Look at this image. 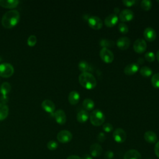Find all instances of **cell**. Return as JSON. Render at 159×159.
<instances>
[{"label": "cell", "instance_id": "cell-43", "mask_svg": "<svg viewBox=\"0 0 159 159\" xmlns=\"http://www.w3.org/2000/svg\"><path fill=\"white\" fill-rule=\"evenodd\" d=\"M144 62V59L142 57H139L137 60V64L138 65H141L142 63H143Z\"/></svg>", "mask_w": 159, "mask_h": 159}, {"label": "cell", "instance_id": "cell-26", "mask_svg": "<svg viewBox=\"0 0 159 159\" xmlns=\"http://www.w3.org/2000/svg\"><path fill=\"white\" fill-rule=\"evenodd\" d=\"M99 44L102 48L111 47L114 45V42L108 39H101L99 40Z\"/></svg>", "mask_w": 159, "mask_h": 159}, {"label": "cell", "instance_id": "cell-23", "mask_svg": "<svg viewBox=\"0 0 159 159\" xmlns=\"http://www.w3.org/2000/svg\"><path fill=\"white\" fill-rule=\"evenodd\" d=\"M9 114V107L6 104L0 102V120L7 117Z\"/></svg>", "mask_w": 159, "mask_h": 159}, {"label": "cell", "instance_id": "cell-37", "mask_svg": "<svg viewBox=\"0 0 159 159\" xmlns=\"http://www.w3.org/2000/svg\"><path fill=\"white\" fill-rule=\"evenodd\" d=\"M97 139L100 142H103L106 140V135L104 132H99L97 135Z\"/></svg>", "mask_w": 159, "mask_h": 159}, {"label": "cell", "instance_id": "cell-32", "mask_svg": "<svg viewBox=\"0 0 159 159\" xmlns=\"http://www.w3.org/2000/svg\"><path fill=\"white\" fill-rule=\"evenodd\" d=\"M47 148L50 150H55V149L57 148L58 144V143L55 141V140H50L47 144Z\"/></svg>", "mask_w": 159, "mask_h": 159}, {"label": "cell", "instance_id": "cell-36", "mask_svg": "<svg viewBox=\"0 0 159 159\" xmlns=\"http://www.w3.org/2000/svg\"><path fill=\"white\" fill-rule=\"evenodd\" d=\"M114 153L111 150L107 151L104 154V158L105 159H114Z\"/></svg>", "mask_w": 159, "mask_h": 159}, {"label": "cell", "instance_id": "cell-21", "mask_svg": "<svg viewBox=\"0 0 159 159\" xmlns=\"http://www.w3.org/2000/svg\"><path fill=\"white\" fill-rule=\"evenodd\" d=\"M89 117V114L87 111L84 109L80 110L76 114V119L79 122H85Z\"/></svg>", "mask_w": 159, "mask_h": 159}, {"label": "cell", "instance_id": "cell-12", "mask_svg": "<svg viewBox=\"0 0 159 159\" xmlns=\"http://www.w3.org/2000/svg\"><path fill=\"white\" fill-rule=\"evenodd\" d=\"M143 36L147 40L153 41L157 37V32L153 28L147 27L143 30Z\"/></svg>", "mask_w": 159, "mask_h": 159}, {"label": "cell", "instance_id": "cell-31", "mask_svg": "<svg viewBox=\"0 0 159 159\" xmlns=\"http://www.w3.org/2000/svg\"><path fill=\"white\" fill-rule=\"evenodd\" d=\"M118 29L119 31L122 34H127L129 31V27L128 25L124 23V22H120L118 25Z\"/></svg>", "mask_w": 159, "mask_h": 159}, {"label": "cell", "instance_id": "cell-40", "mask_svg": "<svg viewBox=\"0 0 159 159\" xmlns=\"http://www.w3.org/2000/svg\"><path fill=\"white\" fill-rule=\"evenodd\" d=\"M66 159H81V158L78 155H70L69 157H68V158Z\"/></svg>", "mask_w": 159, "mask_h": 159}, {"label": "cell", "instance_id": "cell-1", "mask_svg": "<svg viewBox=\"0 0 159 159\" xmlns=\"http://www.w3.org/2000/svg\"><path fill=\"white\" fill-rule=\"evenodd\" d=\"M20 19V14L18 11L15 9L9 10L6 12L1 19L2 25L6 28H11L16 25Z\"/></svg>", "mask_w": 159, "mask_h": 159}, {"label": "cell", "instance_id": "cell-11", "mask_svg": "<svg viewBox=\"0 0 159 159\" xmlns=\"http://www.w3.org/2000/svg\"><path fill=\"white\" fill-rule=\"evenodd\" d=\"M117 46L121 50H126L129 48L130 44V40L126 36L119 37L116 41Z\"/></svg>", "mask_w": 159, "mask_h": 159}, {"label": "cell", "instance_id": "cell-33", "mask_svg": "<svg viewBox=\"0 0 159 159\" xmlns=\"http://www.w3.org/2000/svg\"><path fill=\"white\" fill-rule=\"evenodd\" d=\"M145 58L147 60V61H148L149 62H152L155 60V55L154 53L152 52H147L145 54Z\"/></svg>", "mask_w": 159, "mask_h": 159}, {"label": "cell", "instance_id": "cell-19", "mask_svg": "<svg viewBox=\"0 0 159 159\" xmlns=\"http://www.w3.org/2000/svg\"><path fill=\"white\" fill-rule=\"evenodd\" d=\"M144 139L150 143H155L157 142L158 137L157 134L152 130L146 131L144 134Z\"/></svg>", "mask_w": 159, "mask_h": 159}, {"label": "cell", "instance_id": "cell-15", "mask_svg": "<svg viewBox=\"0 0 159 159\" xmlns=\"http://www.w3.org/2000/svg\"><path fill=\"white\" fill-rule=\"evenodd\" d=\"M118 17L114 13L109 14L104 19V24L107 27L114 26L118 22Z\"/></svg>", "mask_w": 159, "mask_h": 159}, {"label": "cell", "instance_id": "cell-8", "mask_svg": "<svg viewBox=\"0 0 159 159\" xmlns=\"http://www.w3.org/2000/svg\"><path fill=\"white\" fill-rule=\"evenodd\" d=\"M88 25L93 29L98 30L102 27V21L100 17L96 16H91L88 19Z\"/></svg>", "mask_w": 159, "mask_h": 159}, {"label": "cell", "instance_id": "cell-16", "mask_svg": "<svg viewBox=\"0 0 159 159\" xmlns=\"http://www.w3.org/2000/svg\"><path fill=\"white\" fill-rule=\"evenodd\" d=\"M139 70V66L137 63H131L125 66L124 71L126 75H132L135 74Z\"/></svg>", "mask_w": 159, "mask_h": 159}, {"label": "cell", "instance_id": "cell-6", "mask_svg": "<svg viewBox=\"0 0 159 159\" xmlns=\"http://www.w3.org/2000/svg\"><path fill=\"white\" fill-rule=\"evenodd\" d=\"M58 142L62 143H66L70 142L73 138V135L69 130H62L60 131L57 135Z\"/></svg>", "mask_w": 159, "mask_h": 159}, {"label": "cell", "instance_id": "cell-28", "mask_svg": "<svg viewBox=\"0 0 159 159\" xmlns=\"http://www.w3.org/2000/svg\"><path fill=\"white\" fill-rule=\"evenodd\" d=\"M152 73V68L147 66H143L140 68V73L143 76H150Z\"/></svg>", "mask_w": 159, "mask_h": 159}, {"label": "cell", "instance_id": "cell-45", "mask_svg": "<svg viewBox=\"0 0 159 159\" xmlns=\"http://www.w3.org/2000/svg\"><path fill=\"white\" fill-rule=\"evenodd\" d=\"M156 57H157V60H158V62H159V50H157V52Z\"/></svg>", "mask_w": 159, "mask_h": 159}, {"label": "cell", "instance_id": "cell-22", "mask_svg": "<svg viewBox=\"0 0 159 159\" xmlns=\"http://www.w3.org/2000/svg\"><path fill=\"white\" fill-rule=\"evenodd\" d=\"M19 1L18 0H0V5L8 8H13L17 6Z\"/></svg>", "mask_w": 159, "mask_h": 159}, {"label": "cell", "instance_id": "cell-17", "mask_svg": "<svg viewBox=\"0 0 159 159\" xmlns=\"http://www.w3.org/2000/svg\"><path fill=\"white\" fill-rule=\"evenodd\" d=\"M42 108L47 112L52 113L55 109V105L54 102L50 99H45L42 101Z\"/></svg>", "mask_w": 159, "mask_h": 159}, {"label": "cell", "instance_id": "cell-41", "mask_svg": "<svg viewBox=\"0 0 159 159\" xmlns=\"http://www.w3.org/2000/svg\"><path fill=\"white\" fill-rule=\"evenodd\" d=\"M7 99H8V98L6 96V95H2V96L1 97V102H3V103H5L7 101Z\"/></svg>", "mask_w": 159, "mask_h": 159}, {"label": "cell", "instance_id": "cell-13", "mask_svg": "<svg viewBox=\"0 0 159 159\" xmlns=\"http://www.w3.org/2000/svg\"><path fill=\"white\" fill-rule=\"evenodd\" d=\"M53 116L57 123L60 125L64 124L66 120V116L65 111L62 109H58L55 111Z\"/></svg>", "mask_w": 159, "mask_h": 159}, {"label": "cell", "instance_id": "cell-4", "mask_svg": "<svg viewBox=\"0 0 159 159\" xmlns=\"http://www.w3.org/2000/svg\"><path fill=\"white\" fill-rule=\"evenodd\" d=\"M14 71L13 66L7 62L2 63L0 64V76L5 78L11 76Z\"/></svg>", "mask_w": 159, "mask_h": 159}, {"label": "cell", "instance_id": "cell-14", "mask_svg": "<svg viewBox=\"0 0 159 159\" xmlns=\"http://www.w3.org/2000/svg\"><path fill=\"white\" fill-rule=\"evenodd\" d=\"M89 152L92 157H98L102 153V148L99 143H94L90 146Z\"/></svg>", "mask_w": 159, "mask_h": 159}, {"label": "cell", "instance_id": "cell-47", "mask_svg": "<svg viewBox=\"0 0 159 159\" xmlns=\"http://www.w3.org/2000/svg\"><path fill=\"white\" fill-rule=\"evenodd\" d=\"M157 1H158V2H159V0H157Z\"/></svg>", "mask_w": 159, "mask_h": 159}, {"label": "cell", "instance_id": "cell-39", "mask_svg": "<svg viewBox=\"0 0 159 159\" xmlns=\"http://www.w3.org/2000/svg\"><path fill=\"white\" fill-rule=\"evenodd\" d=\"M154 151H155V155L159 158V140L157 141L155 143V148H154Z\"/></svg>", "mask_w": 159, "mask_h": 159}, {"label": "cell", "instance_id": "cell-35", "mask_svg": "<svg viewBox=\"0 0 159 159\" xmlns=\"http://www.w3.org/2000/svg\"><path fill=\"white\" fill-rule=\"evenodd\" d=\"M102 129L103 130L106 132H110L113 129V126L112 125L109 123V122H106L104 124H103L102 125Z\"/></svg>", "mask_w": 159, "mask_h": 159}, {"label": "cell", "instance_id": "cell-5", "mask_svg": "<svg viewBox=\"0 0 159 159\" xmlns=\"http://www.w3.org/2000/svg\"><path fill=\"white\" fill-rule=\"evenodd\" d=\"M101 58L106 63H111L113 61L114 56L113 52L108 48H102L99 52Z\"/></svg>", "mask_w": 159, "mask_h": 159}, {"label": "cell", "instance_id": "cell-2", "mask_svg": "<svg viewBox=\"0 0 159 159\" xmlns=\"http://www.w3.org/2000/svg\"><path fill=\"white\" fill-rule=\"evenodd\" d=\"M78 80L80 84L88 89H93L97 84L96 78L88 71L82 72L78 76Z\"/></svg>", "mask_w": 159, "mask_h": 159}, {"label": "cell", "instance_id": "cell-9", "mask_svg": "<svg viewBox=\"0 0 159 159\" xmlns=\"http://www.w3.org/2000/svg\"><path fill=\"white\" fill-rule=\"evenodd\" d=\"M147 46L145 40L141 38L135 40L133 43V47L134 50L139 53L144 52L147 49Z\"/></svg>", "mask_w": 159, "mask_h": 159}, {"label": "cell", "instance_id": "cell-42", "mask_svg": "<svg viewBox=\"0 0 159 159\" xmlns=\"http://www.w3.org/2000/svg\"><path fill=\"white\" fill-rule=\"evenodd\" d=\"M81 159H93V157H91V155L89 154H85L83 156Z\"/></svg>", "mask_w": 159, "mask_h": 159}, {"label": "cell", "instance_id": "cell-38", "mask_svg": "<svg viewBox=\"0 0 159 159\" xmlns=\"http://www.w3.org/2000/svg\"><path fill=\"white\" fill-rule=\"evenodd\" d=\"M122 2L124 4L125 6L130 7L135 4L136 2V1L135 0H123Z\"/></svg>", "mask_w": 159, "mask_h": 159}, {"label": "cell", "instance_id": "cell-44", "mask_svg": "<svg viewBox=\"0 0 159 159\" xmlns=\"http://www.w3.org/2000/svg\"><path fill=\"white\" fill-rule=\"evenodd\" d=\"M114 12H115L114 14L117 15V13H119V7H116L114 8Z\"/></svg>", "mask_w": 159, "mask_h": 159}, {"label": "cell", "instance_id": "cell-7", "mask_svg": "<svg viewBox=\"0 0 159 159\" xmlns=\"http://www.w3.org/2000/svg\"><path fill=\"white\" fill-rule=\"evenodd\" d=\"M114 140L117 143H123L125 141L127 134L125 130L122 128H117L112 134Z\"/></svg>", "mask_w": 159, "mask_h": 159}, {"label": "cell", "instance_id": "cell-20", "mask_svg": "<svg viewBox=\"0 0 159 159\" xmlns=\"http://www.w3.org/2000/svg\"><path fill=\"white\" fill-rule=\"evenodd\" d=\"M80 94L76 91H71L69 93L68 97L69 102L72 105H75L77 104L80 100Z\"/></svg>", "mask_w": 159, "mask_h": 159}, {"label": "cell", "instance_id": "cell-48", "mask_svg": "<svg viewBox=\"0 0 159 159\" xmlns=\"http://www.w3.org/2000/svg\"><path fill=\"white\" fill-rule=\"evenodd\" d=\"M147 159H151V158H147Z\"/></svg>", "mask_w": 159, "mask_h": 159}, {"label": "cell", "instance_id": "cell-18", "mask_svg": "<svg viewBox=\"0 0 159 159\" xmlns=\"http://www.w3.org/2000/svg\"><path fill=\"white\" fill-rule=\"evenodd\" d=\"M124 159H142V156L137 150L130 149L125 153Z\"/></svg>", "mask_w": 159, "mask_h": 159}, {"label": "cell", "instance_id": "cell-30", "mask_svg": "<svg viewBox=\"0 0 159 159\" xmlns=\"http://www.w3.org/2000/svg\"><path fill=\"white\" fill-rule=\"evenodd\" d=\"M151 83L155 88H159V73H155L152 75L151 78Z\"/></svg>", "mask_w": 159, "mask_h": 159}, {"label": "cell", "instance_id": "cell-10", "mask_svg": "<svg viewBox=\"0 0 159 159\" xmlns=\"http://www.w3.org/2000/svg\"><path fill=\"white\" fill-rule=\"evenodd\" d=\"M134 16V12L129 9H124L119 13V19L120 20L124 22L126 21L131 20Z\"/></svg>", "mask_w": 159, "mask_h": 159}, {"label": "cell", "instance_id": "cell-24", "mask_svg": "<svg viewBox=\"0 0 159 159\" xmlns=\"http://www.w3.org/2000/svg\"><path fill=\"white\" fill-rule=\"evenodd\" d=\"M83 106L85 109L90 111L94 108V102L91 98H85L83 101Z\"/></svg>", "mask_w": 159, "mask_h": 159}, {"label": "cell", "instance_id": "cell-25", "mask_svg": "<svg viewBox=\"0 0 159 159\" xmlns=\"http://www.w3.org/2000/svg\"><path fill=\"white\" fill-rule=\"evenodd\" d=\"M11 86L8 82H4L0 86V92L2 95H6L11 91Z\"/></svg>", "mask_w": 159, "mask_h": 159}, {"label": "cell", "instance_id": "cell-27", "mask_svg": "<svg viewBox=\"0 0 159 159\" xmlns=\"http://www.w3.org/2000/svg\"><path fill=\"white\" fill-rule=\"evenodd\" d=\"M78 68L82 72H87L89 70V65L85 60H81L78 63Z\"/></svg>", "mask_w": 159, "mask_h": 159}, {"label": "cell", "instance_id": "cell-34", "mask_svg": "<svg viewBox=\"0 0 159 159\" xmlns=\"http://www.w3.org/2000/svg\"><path fill=\"white\" fill-rule=\"evenodd\" d=\"M37 42V37L35 35H30L27 39V44L29 46H34Z\"/></svg>", "mask_w": 159, "mask_h": 159}, {"label": "cell", "instance_id": "cell-46", "mask_svg": "<svg viewBox=\"0 0 159 159\" xmlns=\"http://www.w3.org/2000/svg\"><path fill=\"white\" fill-rule=\"evenodd\" d=\"M1 61V57H0V61Z\"/></svg>", "mask_w": 159, "mask_h": 159}, {"label": "cell", "instance_id": "cell-29", "mask_svg": "<svg viewBox=\"0 0 159 159\" xmlns=\"http://www.w3.org/2000/svg\"><path fill=\"white\" fill-rule=\"evenodd\" d=\"M141 7L145 11H148L152 6V2L150 0H142L140 2Z\"/></svg>", "mask_w": 159, "mask_h": 159}, {"label": "cell", "instance_id": "cell-3", "mask_svg": "<svg viewBox=\"0 0 159 159\" xmlns=\"http://www.w3.org/2000/svg\"><path fill=\"white\" fill-rule=\"evenodd\" d=\"M91 123L94 126H99L104 124L105 121V116L102 111L99 109H94L89 114Z\"/></svg>", "mask_w": 159, "mask_h": 159}]
</instances>
